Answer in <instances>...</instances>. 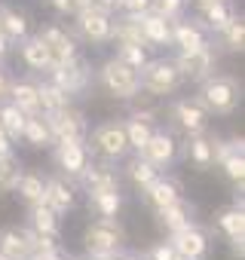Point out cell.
<instances>
[{
	"instance_id": "6da1fadb",
	"label": "cell",
	"mask_w": 245,
	"mask_h": 260,
	"mask_svg": "<svg viewBox=\"0 0 245 260\" xmlns=\"http://www.w3.org/2000/svg\"><path fill=\"white\" fill-rule=\"evenodd\" d=\"M196 101L208 113H215V116H230L236 110V104H239V83H236V77H230V74H211V77H205L199 83Z\"/></svg>"
},
{
	"instance_id": "7a4b0ae2",
	"label": "cell",
	"mask_w": 245,
	"mask_h": 260,
	"mask_svg": "<svg viewBox=\"0 0 245 260\" xmlns=\"http://www.w3.org/2000/svg\"><path fill=\"white\" fill-rule=\"evenodd\" d=\"M181 83H184V77H181L175 58H147L144 68L138 71V86L150 98H166V95L178 92Z\"/></svg>"
},
{
	"instance_id": "3957f363",
	"label": "cell",
	"mask_w": 245,
	"mask_h": 260,
	"mask_svg": "<svg viewBox=\"0 0 245 260\" xmlns=\"http://www.w3.org/2000/svg\"><path fill=\"white\" fill-rule=\"evenodd\" d=\"M86 254H119L126 248V230L116 217H95L83 226Z\"/></svg>"
},
{
	"instance_id": "277c9868",
	"label": "cell",
	"mask_w": 245,
	"mask_h": 260,
	"mask_svg": "<svg viewBox=\"0 0 245 260\" xmlns=\"http://www.w3.org/2000/svg\"><path fill=\"white\" fill-rule=\"evenodd\" d=\"M98 83H101V89H104L110 98H116V101H135V98L141 95L138 71L126 68L122 61H116L113 55H110L107 61H101V68H98Z\"/></svg>"
},
{
	"instance_id": "5b68a950",
	"label": "cell",
	"mask_w": 245,
	"mask_h": 260,
	"mask_svg": "<svg viewBox=\"0 0 245 260\" xmlns=\"http://www.w3.org/2000/svg\"><path fill=\"white\" fill-rule=\"evenodd\" d=\"M46 125H49V135H52V144H68V141H86L89 138V119L80 107L68 104L65 110H55V113H43Z\"/></svg>"
},
{
	"instance_id": "8992f818",
	"label": "cell",
	"mask_w": 245,
	"mask_h": 260,
	"mask_svg": "<svg viewBox=\"0 0 245 260\" xmlns=\"http://www.w3.org/2000/svg\"><path fill=\"white\" fill-rule=\"evenodd\" d=\"M92 153H98L107 162H116V159H122L129 153V141H126L122 119H107V122L92 128Z\"/></svg>"
},
{
	"instance_id": "52a82bcc",
	"label": "cell",
	"mask_w": 245,
	"mask_h": 260,
	"mask_svg": "<svg viewBox=\"0 0 245 260\" xmlns=\"http://www.w3.org/2000/svg\"><path fill=\"white\" fill-rule=\"evenodd\" d=\"M46 80H52L58 89H65V92L74 98V95H80V92L89 89V83H92V68H89L86 58L77 55V58L58 64V68H52V71L46 74Z\"/></svg>"
},
{
	"instance_id": "ba28073f",
	"label": "cell",
	"mask_w": 245,
	"mask_h": 260,
	"mask_svg": "<svg viewBox=\"0 0 245 260\" xmlns=\"http://www.w3.org/2000/svg\"><path fill=\"white\" fill-rule=\"evenodd\" d=\"M175 64H178V71H181L184 80L202 83L205 77L215 74V68H218V52H215V46L205 43V46H199V49L178 52V55H175Z\"/></svg>"
},
{
	"instance_id": "9c48e42d",
	"label": "cell",
	"mask_w": 245,
	"mask_h": 260,
	"mask_svg": "<svg viewBox=\"0 0 245 260\" xmlns=\"http://www.w3.org/2000/svg\"><path fill=\"white\" fill-rule=\"evenodd\" d=\"M208 116H211V113H208L196 98H181V101H175L172 110H169V119L175 122V128H181L187 138L208 132Z\"/></svg>"
},
{
	"instance_id": "30bf717a",
	"label": "cell",
	"mask_w": 245,
	"mask_h": 260,
	"mask_svg": "<svg viewBox=\"0 0 245 260\" xmlns=\"http://www.w3.org/2000/svg\"><path fill=\"white\" fill-rule=\"evenodd\" d=\"M110 25H113V16L95 10V7H86L83 13L74 16V28H77V34H80L86 43H92V46L110 43Z\"/></svg>"
},
{
	"instance_id": "8fae6325",
	"label": "cell",
	"mask_w": 245,
	"mask_h": 260,
	"mask_svg": "<svg viewBox=\"0 0 245 260\" xmlns=\"http://www.w3.org/2000/svg\"><path fill=\"white\" fill-rule=\"evenodd\" d=\"M141 159H147L150 166H157V169H166V166H172L175 162V156H178V141L169 135V132H163V128H154L150 132V138L144 141V147L141 150H135Z\"/></svg>"
},
{
	"instance_id": "7c38bea8",
	"label": "cell",
	"mask_w": 245,
	"mask_h": 260,
	"mask_svg": "<svg viewBox=\"0 0 245 260\" xmlns=\"http://www.w3.org/2000/svg\"><path fill=\"white\" fill-rule=\"evenodd\" d=\"M135 22H138V31L144 37L147 49H166V46H172V22H166L163 16H157L150 10L147 13H135Z\"/></svg>"
},
{
	"instance_id": "4fadbf2b",
	"label": "cell",
	"mask_w": 245,
	"mask_h": 260,
	"mask_svg": "<svg viewBox=\"0 0 245 260\" xmlns=\"http://www.w3.org/2000/svg\"><path fill=\"white\" fill-rule=\"evenodd\" d=\"M37 34H40V40L46 43V49H49V55H52V64H55V68L80 55L77 40H74L65 28H58V25H46V28H40Z\"/></svg>"
},
{
	"instance_id": "5bb4252c",
	"label": "cell",
	"mask_w": 245,
	"mask_h": 260,
	"mask_svg": "<svg viewBox=\"0 0 245 260\" xmlns=\"http://www.w3.org/2000/svg\"><path fill=\"white\" fill-rule=\"evenodd\" d=\"M169 242H172V248L181 254V257H187V260H202L205 254H208V236L196 226V223H187L184 230H178V233H172V236H166Z\"/></svg>"
},
{
	"instance_id": "9a60e30c",
	"label": "cell",
	"mask_w": 245,
	"mask_h": 260,
	"mask_svg": "<svg viewBox=\"0 0 245 260\" xmlns=\"http://www.w3.org/2000/svg\"><path fill=\"white\" fill-rule=\"evenodd\" d=\"M138 196H141V202H144L150 211H160V208H166V205H172V202L181 199V184L172 181V178H160V175H157L147 187L138 190Z\"/></svg>"
},
{
	"instance_id": "2e32d148",
	"label": "cell",
	"mask_w": 245,
	"mask_h": 260,
	"mask_svg": "<svg viewBox=\"0 0 245 260\" xmlns=\"http://www.w3.org/2000/svg\"><path fill=\"white\" fill-rule=\"evenodd\" d=\"M55 147V166L62 169V175L68 178H80L89 166V147L86 141H68V144H52Z\"/></svg>"
},
{
	"instance_id": "e0dca14e",
	"label": "cell",
	"mask_w": 245,
	"mask_h": 260,
	"mask_svg": "<svg viewBox=\"0 0 245 260\" xmlns=\"http://www.w3.org/2000/svg\"><path fill=\"white\" fill-rule=\"evenodd\" d=\"M43 205H49L55 214H68L74 211L77 205V193H74V184L65 181V178H43Z\"/></svg>"
},
{
	"instance_id": "ac0fdd59",
	"label": "cell",
	"mask_w": 245,
	"mask_h": 260,
	"mask_svg": "<svg viewBox=\"0 0 245 260\" xmlns=\"http://www.w3.org/2000/svg\"><path fill=\"white\" fill-rule=\"evenodd\" d=\"M31 226H4L0 230V254H7L10 260H28L31 254Z\"/></svg>"
},
{
	"instance_id": "d6986e66",
	"label": "cell",
	"mask_w": 245,
	"mask_h": 260,
	"mask_svg": "<svg viewBox=\"0 0 245 260\" xmlns=\"http://www.w3.org/2000/svg\"><path fill=\"white\" fill-rule=\"evenodd\" d=\"M205 34H208V31H205L199 22H190V19L172 22V46H175L178 52H190V49L205 46V43H208Z\"/></svg>"
},
{
	"instance_id": "ffe728a7",
	"label": "cell",
	"mask_w": 245,
	"mask_h": 260,
	"mask_svg": "<svg viewBox=\"0 0 245 260\" xmlns=\"http://www.w3.org/2000/svg\"><path fill=\"white\" fill-rule=\"evenodd\" d=\"M77 181H83L86 193H92V190H119V175L107 159L104 162H89L86 172Z\"/></svg>"
},
{
	"instance_id": "44dd1931",
	"label": "cell",
	"mask_w": 245,
	"mask_h": 260,
	"mask_svg": "<svg viewBox=\"0 0 245 260\" xmlns=\"http://www.w3.org/2000/svg\"><path fill=\"white\" fill-rule=\"evenodd\" d=\"M154 217H157V226H160L166 236H172V233L184 230L187 223H193V208H190V205L184 202V196H181L178 202H172V205L154 211Z\"/></svg>"
},
{
	"instance_id": "7402d4cb",
	"label": "cell",
	"mask_w": 245,
	"mask_h": 260,
	"mask_svg": "<svg viewBox=\"0 0 245 260\" xmlns=\"http://www.w3.org/2000/svg\"><path fill=\"white\" fill-rule=\"evenodd\" d=\"M22 61H25V68H31L34 74H49L55 64H52V55H49V49H46V43L40 40V34H34V37H22Z\"/></svg>"
},
{
	"instance_id": "603a6c76",
	"label": "cell",
	"mask_w": 245,
	"mask_h": 260,
	"mask_svg": "<svg viewBox=\"0 0 245 260\" xmlns=\"http://www.w3.org/2000/svg\"><path fill=\"white\" fill-rule=\"evenodd\" d=\"M28 226L37 236H49V239H62V214H55L49 205L37 202L28 205Z\"/></svg>"
},
{
	"instance_id": "cb8c5ba5",
	"label": "cell",
	"mask_w": 245,
	"mask_h": 260,
	"mask_svg": "<svg viewBox=\"0 0 245 260\" xmlns=\"http://www.w3.org/2000/svg\"><path fill=\"white\" fill-rule=\"evenodd\" d=\"M7 101H13L25 116H37L40 113V98H37V83L31 80H16L10 83V92H7Z\"/></svg>"
},
{
	"instance_id": "d4e9b609",
	"label": "cell",
	"mask_w": 245,
	"mask_h": 260,
	"mask_svg": "<svg viewBox=\"0 0 245 260\" xmlns=\"http://www.w3.org/2000/svg\"><path fill=\"white\" fill-rule=\"evenodd\" d=\"M233 16H236V13H233V7L227 4V0H211V4H202V7H199V25H202L205 31H211V34L224 31Z\"/></svg>"
},
{
	"instance_id": "484cf974",
	"label": "cell",
	"mask_w": 245,
	"mask_h": 260,
	"mask_svg": "<svg viewBox=\"0 0 245 260\" xmlns=\"http://www.w3.org/2000/svg\"><path fill=\"white\" fill-rule=\"evenodd\" d=\"M86 196H89V211H95V217H119V211H122L119 190H92Z\"/></svg>"
},
{
	"instance_id": "4316f807",
	"label": "cell",
	"mask_w": 245,
	"mask_h": 260,
	"mask_svg": "<svg viewBox=\"0 0 245 260\" xmlns=\"http://www.w3.org/2000/svg\"><path fill=\"white\" fill-rule=\"evenodd\" d=\"M37 98H40V113H55V110H65L74 98L65 92V89H58L52 80H40L37 83Z\"/></svg>"
},
{
	"instance_id": "83f0119b",
	"label": "cell",
	"mask_w": 245,
	"mask_h": 260,
	"mask_svg": "<svg viewBox=\"0 0 245 260\" xmlns=\"http://www.w3.org/2000/svg\"><path fill=\"white\" fill-rule=\"evenodd\" d=\"M22 141H25L28 147H34V150H40V147H52V135H49V125H46L43 113H37V116H28V119H25Z\"/></svg>"
},
{
	"instance_id": "f1b7e54d",
	"label": "cell",
	"mask_w": 245,
	"mask_h": 260,
	"mask_svg": "<svg viewBox=\"0 0 245 260\" xmlns=\"http://www.w3.org/2000/svg\"><path fill=\"white\" fill-rule=\"evenodd\" d=\"M22 159L13 153V150H7V153H0V196H7V193H13L16 190V184H19V178H22Z\"/></svg>"
},
{
	"instance_id": "f546056e",
	"label": "cell",
	"mask_w": 245,
	"mask_h": 260,
	"mask_svg": "<svg viewBox=\"0 0 245 260\" xmlns=\"http://www.w3.org/2000/svg\"><path fill=\"white\" fill-rule=\"evenodd\" d=\"M184 150H187V159H190V166H196L199 172H205V169H211L215 162H211V138L202 132V135H190V141L184 144Z\"/></svg>"
},
{
	"instance_id": "4dcf8cb0",
	"label": "cell",
	"mask_w": 245,
	"mask_h": 260,
	"mask_svg": "<svg viewBox=\"0 0 245 260\" xmlns=\"http://www.w3.org/2000/svg\"><path fill=\"white\" fill-rule=\"evenodd\" d=\"M25 113L13 104V101H0V125H4V132H7V138L16 144V141H22V128H25Z\"/></svg>"
},
{
	"instance_id": "1f68e13d",
	"label": "cell",
	"mask_w": 245,
	"mask_h": 260,
	"mask_svg": "<svg viewBox=\"0 0 245 260\" xmlns=\"http://www.w3.org/2000/svg\"><path fill=\"white\" fill-rule=\"evenodd\" d=\"M157 175H160V169H157V166H150L147 159H141L138 153H135V156H132V159L126 162V181H129V184H132L135 190L147 187V184H150V181H154Z\"/></svg>"
},
{
	"instance_id": "d6a6232c",
	"label": "cell",
	"mask_w": 245,
	"mask_h": 260,
	"mask_svg": "<svg viewBox=\"0 0 245 260\" xmlns=\"http://www.w3.org/2000/svg\"><path fill=\"white\" fill-rule=\"evenodd\" d=\"M113 58L132 71H141L150 55H147V46H141V43H113Z\"/></svg>"
},
{
	"instance_id": "836d02e7",
	"label": "cell",
	"mask_w": 245,
	"mask_h": 260,
	"mask_svg": "<svg viewBox=\"0 0 245 260\" xmlns=\"http://www.w3.org/2000/svg\"><path fill=\"white\" fill-rule=\"evenodd\" d=\"M0 28L13 43H19L22 37H28V16L19 10H0Z\"/></svg>"
},
{
	"instance_id": "e575fe53",
	"label": "cell",
	"mask_w": 245,
	"mask_h": 260,
	"mask_svg": "<svg viewBox=\"0 0 245 260\" xmlns=\"http://www.w3.org/2000/svg\"><path fill=\"white\" fill-rule=\"evenodd\" d=\"M13 193H19V199L25 205H37L43 199V178L34 175V172H22V178H19V184H16Z\"/></svg>"
},
{
	"instance_id": "d590c367",
	"label": "cell",
	"mask_w": 245,
	"mask_h": 260,
	"mask_svg": "<svg viewBox=\"0 0 245 260\" xmlns=\"http://www.w3.org/2000/svg\"><path fill=\"white\" fill-rule=\"evenodd\" d=\"M218 37H221V46L227 52H242L245 49V22H242V16H233L230 25L224 31H218Z\"/></svg>"
},
{
	"instance_id": "8d00e7d4",
	"label": "cell",
	"mask_w": 245,
	"mask_h": 260,
	"mask_svg": "<svg viewBox=\"0 0 245 260\" xmlns=\"http://www.w3.org/2000/svg\"><path fill=\"white\" fill-rule=\"evenodd\" d=\"M218 226L227 239H236V236H245V211L242 205H233V208H224L218 214Z\"/></svg>"
},
{
	"instance_id": "74e56055",
	"label": "cell",
	"mask_w": 245,
	"mask_h": 260,
	"mask_svg": "<svg viewBox=\"0 0 245 260\" xmlns=\"http://www.w3.org/2000/svg\"><path fill=\"white\" fill-rule=\"evenodd\" d=\"M122 128H126L129 150H141V147H144V141L150 138V132H154L157 125H150V122H141V119L129 116V119H122Z\"/></svg>"
},
{
	"instance_id": "f35d334b",
	"label": "cell",
	"mask_w": 245,
	"mask_h": 260,
	"mask_svg": "<svg viewBox=\"0 0 245 260\" xmlns=\"http://www.w3.org/2000/svg\"><path fill=\"white\" fill-rule=\"evenodd\" d=\"M221 169H224L227 181H230L236 190L245 187V153H233V156H227V159L221 162Z\"/></svg>"
},
{
	"instance_id": "ab89813d",
	"label": "cell",
	"mask_w": 245,
	"mask_h": 260,
	"mask_svg": "<svg viewBox=\"0 0 245 260\" xmlns=\"http://www.w3.org/2000/svg\"><path fill=\"white\" fill-rule=\"evenodd\" d=\"M184 7H187V0H150V13L163 16L166 22L184 19Z\"/></svg>"
},
{
	"instance_id": "60d3db41",
	"label": "cell",
	"mask_w": 245,
	"mask_h": 260,
	"mask_svg": "<svg viewBox=\"0 0 245 260\" xmlns=\"http://www.w3.org/2000/svg\"><path fill=\"white\" fill-rule=\"evenodd\" d=\"M172 254H175V248H172V242L166 239V242L150 245V251L144 254V260H172Z\"/></svg>"
},
{
	"instance_id": "b9f144b4",
	"label": "cell",
	"mask_w": 245,
	"mask_h": 260,
	"mask_svg": "<svg viewBox=\"0 0 245 260\" xmlns=\"http://www.w3.org/2000/svg\"><path fill=\"white\" fill-rule=\"evenodd\" d=\"M150 0H116V13H147Z\"/></svg>"
},
{
	"instance_id": "7bdbcfd3",
	"label": "cell",
	"mask_w": 245,
	"mask_h": 260,
	"mask_svg": "<svg viewBox=\"0 0 245 260\" xmlns=\"http://www.w3.org/2000/svg\"><path fill=\"white\" fill-rule=\"evenodd\" d=\"M129 116H135V119H141V122H150V125H157V122H160V119H157V116H160V110H157V107H150V104L135 107Z\"/></svg>"
},
{
	"instance_id": "ee69618b",
	"label": "cell",
	"mask_w": 245,
	"mask_h": 260,
	"mask_svg": "<svg viewBox=\"0 0 245 260\" xmlns=\"http://www.w3.org/2000/svg\"><path fill=\"white\" fill-rule=\"evenodd\" d=\"M28 260H71L65 251H62V245L58 248H49V251H37V254H31Z\"/></svg>"
},
{
	"instance_id": "f6af8a7d",
	"label": "cell",
	"mask_w": 245,
	"mask_h": 260,
	"mask_svg": "<svg viewBox=\"0 0 245 260\" xmlns=\"http://www.w3.org/2000/svg\"><path fill=\"white\" fill-rule=\"evenodd\" d=\"M86 7H92V0H68V16L74 19L77 13H83Z\"/></svg>"
},
{
	"instance_id": "bcb514c9",
	"label": "cell",
	"mask_w": 245,
	"mask_h": 260,
	"mask_svg": "<svg viewBox=\"0 0 245 260\" xmlns=\"http://www.w3.org/2000/svg\"><path fill=\"white\" fill-rule=\"evenodd\" d=\"M92 7L101 10V13H110V16H113V13H116V0H92Z\"/></svg>"
},
{
	"instance_id": "7dc6e473",
	"label": "cell",
	"mask_w": 245,
	"mask_h": 260,
	"mask_svg": "<svg viewBox=\"0 0 245 260\" xmlns=\"http://www.w3.org/2000/svg\"><path fill=\"white\" fill-rule=\"evenodd\" d=\"M10 83H13V80H10V77L4 74V68H0V101H7V92H10Z\"/></svg>"
},
{
	"instance_id": "c3c4849f",
	"label": "cell",
	"mask_w": 245,
	"mask_h": 260,
	"mask_svg": "<svg viewBox=\"0 0 245 260\" xmlns=\"http://www.w3.org/2000/svg\"><path fill=\"white\" fill-rule=\"evenodd\" d=\"M7 150H13V141L7 138V132H4V125H0V153H7Z\"/></svg>"
},
{
	"instance_id": "681fc988",
	"label": "cell",
	"mask_w": 245,
	"mask_h": 260,
	"mask_svg": "<svg viewBox=\"0 0 245 260\" xmlns=\"http://www.w3.org/2000/svg\"><path fill=\"white\" fill-rule=\"evenodd\" d=\"M116 260H144V257H138V254H116Z\"/></svg>"
},
{
	"instance_id": "f907efd6",
	"label": "cell",
	"mask_w": 245,
	"mask_h": 260,
	"mask_svg": "<svg viewBox=\"0 0 245 260\" xmlns=\"http://www.w3.org/2000/svg\"><path fill=\"white\" fill-rule=\"evenodd\" d=\"M77 260H98V257H92V254H83V257H77Z\"/></svg>"
},
{
	"instance_id": "816d5d0a",
	"label": "cell",
	"mask_w": 245,
	"mask_h": 260,
	"mask_svg": "<svg viewBox=\"0 0 245 260\" xmlns=\"http://www.w3.org/2000/svg\"><path fill=\"white\" fill-rule=\"evenodd\" d=\"M172 260H187V257H181V254H178V251H175V254H172Z\"/></svg>"
},
{
	"instance_id": "f5cc1de1",
	"label": "cell",
	"mask_w": 245,
	"mask_h": 260,
	"mask_svg": "<svg viewBox=\"0 0 245 260\" xmlns=\"http://www.w3.org/2000/svg\"><path fill=\"white\" fill-rule=\"evenodd\" d=\"M193 4H196V7H202V4H211V0H193Z\"/></svg>"
},
{
	"instance_id": "db71d44e",
	"label": "cell",
	"mask_w": 245,
	"mask_h": 260,
	"mask_svg": "<svg viewBox=\"0 0 245 260\" xmlns=\"http://www.w3.org/2000/svg\"><path fill=\"white\" fill-rule=\"evenodd\" d=\"M0 260H10V257H7V254H0Z\"/></svg>"
}]
</instances>
